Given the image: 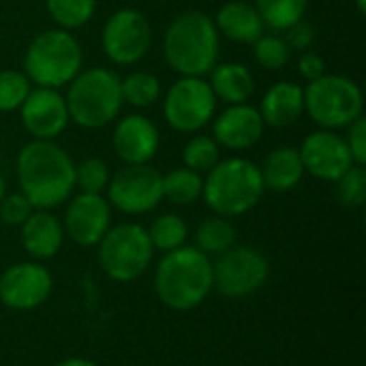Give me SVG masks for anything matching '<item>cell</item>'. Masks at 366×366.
Segmentation results:
<instances>
[{
    "mask_svg": "<svg viewBox=\"0 0 366 366\" xmlns=\"http://www.w3.org/2000/svg\"><path fill=\"white\" fill-rule=\"evenodd\" d=\"M19 193L39 210H54L75 191V163L56 142L30 139L17 152Z\"/></svg>",
    "mask_w": 366,
    "mask_h": 366,
    "instance_id": "obj_1",
    "label": "cell"
},
{
    "mask_svg": "<svg viewBox=\"0 0 366 366\" xmlns=\"http://www.w3.org/2000/svg\"><path fill=\"white\" fill-rule=\"evenodd\" d=\"M221 34L214 19L204 11L176 15L163 34V56L180 77H204L219 62Z\"/></svg>",
    "mask_w": 366,
    "mask_h": 366,
    "instance_id": "obj_2",
    "label": "cell"
},
{
    "mask_svg": "<svg viewBox=\"0 0 366 366\" xmlns=\"http://www.w3.org/2000/svg\"><path fill=\"white\" fill-rule=\"evenodd\" d=\"M214 290L212 262L195 247L163 253L154 270L157 298L172 311H191L208 300Z\"/></svg>",
    "mask_w": 366,
    "mask_h": 366,
    "instance_id": "obj_3",
    "label": "cell"
},
{
    "mask_svg": "<svg viewBox=\"0 0 366 366\" xmlns=\"http://www.w3.org/2000/svg\"><path fill=\"white\" fill-rule=\"evenodd\" d=\"M264 191L259 165L244 157H229L206 174L202 199L214 214L232 219L253 210Z\"/></svg>",
    "mask_w": 366,
    "mask_h": 366,
    "instance_id": "obj_4",
    "label": "cell"
},
{
    "mask_svg": "<svg viewBox=\"0 0 366 366\" xmlns=\"http://www.w3.org/2000/svg\"><path fill=\"white\" fill-rule=\"evenodd\" d=\"M69 120L81 129H103L120 116L124 105L120 77L105 66L81 69L66 86Z\"/></svg>",
    "mask_w": 366,
    "mask_h": 366,
    "instance_id": "obj_5",
    "label": "cell"
},
{
    "mask_svg": "<svg viewBox=\"0 0 366 366\" xmlns=\"http://www.w3.org/2000/svg\"><path fill=\"white\" fill-rule=\"evenodd\" d=\"M84 69V49L73 32L49 28L32 36L24 51V73L30 84L41 88L69 86Z\"/></svg>",
    "mask_w": 366,
    "mask_h": 366,
    "instance_id": "obj_6",
    "label": "cell"
},
{
    "mask_svg": "<svg viewBox=\"0 0 366 366\" xmlns=\"http://www.w3.org/2000/svg\"><path fill=\"white\" fill-rule=\"evenodd\" d=\"M365 112L360 86L345 75H322L305 88V114L328 131L347 129Z\"/></svg>",
    "mask_w": 366,
    "mask_h": 366,
    "instance_id": "obj_7",
    "label": "cell"
},
{
    "mask_svg": "<svg viewBox=\"0 0 366 366\" xmlns=\"http://www.w3.org/2000/svg\"><path fill=\"white\" fill-rule=\"evenodd\" d=\"M97 247L103 272L116 283H131L139 279L154 257L148 229L139 223L112 225Z\"/></svg>",
    "mask_w": 366,
    "mask_h": 366,
    "instance_id": "obj_8",
    "label": "cell"
},
{
    "mask_svg": "<svg viewBox=\"0 0 366 366\" xmlns=\"http://www.w3.org/2000/svg\"><path fill=\"white\" fill-rule=\"evenodd\" d=\"M217 97L204 77H178L163 97V116L178 133H195L212 122Z\"/></svg>",
    "mask_w": 366,
    "mask_h": 366,
    "instance_id": "obj_9",
    "label": "cell"
},
{
    "mask_svg": "<svg viewBox=\"0 0 366 366\" xmlns=\"http://www.w3.org/2000/svg\"><path fill=\"white\" fill-rule=\"evenodd\" d=\"M152 45V26L137 9L124 6L107 17L101 30V47L109 62L133 66L146 58Z\"/></svg>",
    "mask_w": 366,
    "mask_h": 366,
    "instance_id": "obj_10",
    "label": "cell"
},
{
    "mask_svg": "<svg viewBox=\"0 0 366 366\" xmlns=\"http://www.w3.org/2000/svg\"><path fill=\"white\" fill-rule=\"evenodd\" d=\"M270 264L253 247H232L212 264L214 290L225 298H247L268 281Z\"/></svg>",
    "mask_w": 366,
    "mask_h": 366,
    "instance_id": "obj_11",
    "label": "cell"
},
{
    "mask_svg": "<svg viewBox=\"0 0 366 366\" xmlns=\"http://www.w3.org/2000/svg\"><path fill=\"white\" fill-rule=\"evenodd\" d=\"M107 202L124 214L152 212L163 199V176L150 165H124L107 182Z\"/></svg>",
    "mask_w": 366,
    "mask_h": 366,
    "instance_id": "obj_12",
    "label": "cell"
},
{
    "mask_svg": "<svg viewBox=\"0 0 366 366\" xmlns=\"http://www.w3.org/2000/svg\"><path fill=\"white\" fill-rule=\"evenodd\" d=\"M54 290V277L41 262H19L0 274V302L13 311L41 307Z\"/></svg>",
    "mask_w": 366,
    "mask_h": 366,
    "instance_id": "obj_13",
    "label": "cell"
},
{
    "mask_svg": "<svg viewBox=\"0 0 366 366\" xmlns=\"http://www.w3.org/2000/svg\"><path fill=\"white\" fill-rule=\"evenodd\" d=\"M298 152L305 165V174L326 182H337L354 165L345 137L328 129L309 133L302 139Z\"/></svg>",
    "mask_w": 366,
    "mask_h": 366,
    "instance_id": "obj_14",
    "label": "cell"
},
{
    "mask_svg": "<svg viewBox=\"0 0 366 366\" xmlns=\"http://www.w3.org/2000/svg\"><path fill=\"white\" fill-rule=\"evenodd\" d=\"M62 227L64 236H69L77 247H97L112 227V206L97 193H79L69 197Z\"/></svg>",
    "mask_w": 366,
    "mask_h": 366,
    "instance_id": "obj_15",
    "label": "cell"
},
{
    "mask_svg": "<svg viewBox=\"0 0 366 366\" xmlns=\"http://www.w3.org/2000/svg\"><path fill=\"white\" fill-rule=\"evenodd\" d=\"M24 131L32 139L54 142L71 122L64 94L56 88H32L19 107Z\"/></svg>",
    "mask_w": 366,
    "mask_h": 366,
    "instance_id": "obj_16",
    "label": "cell"
},
{
    "mask_svg": "<svg viewBox=\"0 0 366 366\" xmlns=\"http://www.w3.org/2000/svg\"><path fill=\"white\" fill-rule=\"evenodd\" d=\"M112 144L124 165H146L157 157L161 135L150 118L144 114H129L116 122Z\"/></svg>",
    "mask_w": 366,
    "mask_h": 366,
    "instance_id": "obj_17",
    "label": "cell"
},
{
    "mask_svg": "<svg viewBox=\"0 0 366 366\" xmlns=\"http://www.w3.org/2000/svg\"><path fill=\"white\" fill-rule=\"evenodd\" d=\"M264 120L259 109L249 103L227 105L217 118H212V139L219 148H227L232 152L253 148L264 135Z\"/></svg>",
    "mask_w": 366,
    "mask_h": 366,
    "instance_id": "obj_18",
    "label": "cell"
},
{
    "mask_svg": "<svg viewBox=\"0 0 366 366\" xmlns=\"http://www.w3.org/2000/svg\"><path fill=\"white\" fill-rule=\"evenodd\" d=\"M257 109L266 127L287 129L305 116V88L296 81H277L264 92Z\"/></svg>",
    "mask_w": 366,
    "mask_h": 366,
    "instance_id": "obj_19",
    "label": "cell"
},
{
    "mask_svg": "<svg viewBox=\"0 0 366 366\" xmlns=\"http://www.w3.org/2000/svg\"><path fill=\"white\" fill-rule=\"evenodd\" d=\"M19 229H21V244L26 253L39 262L51 259L62 249L64 227L62 221L51 210L34 208Z\"/></svg>",
    "mask_w": 366,
    "mask_h": 366,
    "instance_id": "obj_20",
    "label": "cell"
},
{
    "mask_svg": "<svg viewBox=\"0 0 366 366\" xmlns=\"http://www.w3.org/2000/svg\"><path fill=\"white\" fill-rule=\"evenodd\" d=\"M212 19H214L219 34L229 39L232 43L253 45L264 34V21L255 4L247 0H229L221 4Z\"/></svg>",
    "mask_w": 366,
    "mask_h": 366,
    "instance_id": "obj_21",
    "label": "cell"
},
{
    "mask_svg": "<svg viewBox=\"0 0 366 366\" xmlns=\"http://www.w3.org/2000/svg\"><path fill=\"white\" fill-rule=\"evenodd\" d=\"M259 174L268 191H274V193L292 191L305 178V165H302L298 148L279 146L270 150L264 163L259 165Z\"/></svg>",
    "mask_w": 366,
    "mask_h": 366,
    "instance_id": "obj_22",
    "label": "cell"
},
{
    "mask_svg": "<svg viewBox=\"0 0 366 366\" xmlns=\"http://www.w3.org/2000/svg\"><path fill=\"white\" fill-rule=\"evenodd\" d=\"M208 75V86L212 94L217 97V101H223L227 105L247 103L255 90V77L242 62H217Z\"/></svg>",
    "mask_w": 366,
    "mask_h": 366,
    "instance_id": "obj_23",
    "label": "cell"
},
{
    "mask_svg": "<svg viewBox=\"0 0 366 366\" xmlns=\"http://www.w3.org/2000/svg\"><path fill=\"white\" fill-rule=\"evenodd\" d=\"M204 178L189 167H176L163 176V199L174 206H191L202 197Z\"/></svg>",
    "mask_w": 366,
    "mask_h": 366,
    "instance_id": "obj_24",
    "label": "cell"
},
{
    "mask_svg": "<svg viewBox=\"0 0 366 366\" xmlns=\"http://www.w3.org/2000/svg\"><path fill=\"white\" fill-rule=\"evenodd\" d=\"M236 244V227L227 217H210L195 232V249L210 255H221Z\"/></svg>",
    "mask_w": 366,
    "mask_h": 366,
    "instance_id": "obj_25",
    "label": "cell"
},
{
    "mask_svg": "<svg viewBox=\"0 0 366 366\" xmlns=\"http://www.w3.org/2000/svg\"><path fill=\"white\" fill-rule=\"evenodd\" d=\"M253 4L264 21V28L285 32L294 24L302 21L309 0H255Z\"/></svg>",
    "mask_w": 366,
    "mask_h": 366,
    "instance_id": "obj_26",
    "label": "cell"
},
{
    "mask_svg": "<svg viewBox=\"0 0 366 366\" xmlns=\"http://www.w3.org/2000/svg\"><path fill=\"white\" fill-rule=\"evenodd\" d=\"M122 101L135 109L152 107L161 99V81L150 71H131L127 77H120Z\"/></svg>",
    "mask_w": 366,
    "mask_h": 366,
    "instance_id": "obj_27",
    "label": "cell"
},
{
    "mask_svg": "<svg viewBox=\"0 0 366 366\" xmlns=\"http://www.w3.org/2000/svg\"><path fill=\"white\" fill-rule=\"evenodd\" d=\"M148 238H150L154 251L169 253L174 249H180V247H184V242L189 238L187 221L174 212H165L152 221V225L148 229Z\"/></svg>",
    "mask_w": 366,
    "mask_h": 366,
    "instance_id": "obj_28",
    "label": "cell"
},
{
    "mask_svg": "<svg viewBox=\"0 0 366 366\" xmlns=\"http://www.w3.org/2000/svg\"><path fill=\"white\" fill-rule=\"evenodd\" d=\"M45 6L56 28L73 32L92 19L97 0H45Z\"/></svg>",
    "mask_w": 366,
    "mask_h": 366,
    "instance_id": "obj_29",
    "label": "cell"
},
{
    "mask_svg": "<svg viewBox=\"0 0 366 366\" xmlns=\"http://www.w3.org/2000/svg\"><path fill=\"white\" fill-rule=\"evenodd\" d=\"M182 161L184 167L197 174H208L221 161V148L210 135H195L187 142L182 150Z\"/></svg>",
    "mask_w": 366,
    "mask_h": 366,
    "instance_id": "obj_30",
    "label": "cell"
},
{
    "mask_svg": "<svg viewBox=\"0 0 366 366\" xmlns=\"http://www.w3.org/2000/svg\"><path fill=\"white\" fill-rule=\"evenodd\" d=\"M253 56L257 64L266 71H281L292 60V49L279 34H262L253 43Z\"/></svg>",
    "mask_w": 366,
    "mask_h": 366,
    "instance_id": "obj_31",
    "label": "cell"
},
{
    "mask_svg": "<svg viewBox=\"0 0 366 366\" xmlns=\"http://www.w3.org/2000/svg\"><path fill=\"white\" fill-rule=\"evenodd\" d=\"M32 90L30 79L24 71L4 69L0 71V112H15Z\"/></svg>",
    "mask_w": 366,
    "mask_h": 366,
    "instance_id": "obj_32",
    "label": "cell"
},
{
    "mask_svg": "<svg viewBox=\"0 0 366 366\" xmlns=\"http://www.w3.org/2000/svg\"><path fill=\"white\" fill-rule=\"evenodd\" d=\"M109 182V167L103 159L88 157L79 165H75V187L79 193H97L103 195Z\"/></svg>",
    "mask_w": 366,
    "mask_h": 366,
    "instance_id": "obj_33",
    "label": "cell"
},
{
    "mask_svg": "<svg viewBox=\"0 0 366 366\" xmlns=\"http://www.w3.org/2000/svg\"><path fill=\"white\" fill-rule=\"evenodd\" d=\"M337 197L345 208H360L366 202V169L354 163L337 180Z\"/></svg>",
    "mask_w": 366,
    "mask_h": 366,
    "instance_id": "obj_34",
    "label": "cell"
},
{
    "mask_svg": "<svg viewBox=\"0 0 366 366\" xmlns=\"http://www.w3.org/2000/svg\"><path fill=\"white\" fill-rule=\"evenodd\" d=\"M34 206L21 193H9L0 199V221L9 227H21Z\"/></svg>",
    "mask_w": 366,
    "mask_h": 366,
    "instance_id": "obj_35",
    "label": "cell"
},
{
    "mask_svg": "<svg viewBox=\"0 0 366 366\" xmlns=\"http://www.w3.org/2000/svg\"><path fill=\"white\" fill-rule=\"evenodd\" d=\"M347 148L352 152L354 163L365 165L366 163V118L360 116L358 120H354L347 127V135H345Z\"/></svg>",
    "mask_w": 366,
    "mask_h": 366,
    "instance_id": "obj_36",
    "label": "cell"
},
{
    "mask_svg": "<svg viewBox=\"0 0 366 366\" xmlns=\"http://www.w3.org/2000/svg\"><path fill=\"white\" fill-rule=\"evenodd\" d=\"M285 43L290 45L292 51H309L313 41H315V30L307 21H298L292 28L285 30Z\"/></svg>",
    "mask_w": 366,
    "mask_h": 366,
    "instance_id": "obj_37",
    "label": "cell"
},
{
    "mask_svg": "<svg viewBox=\"0 0 366 366\" xmlns=\"http://www.w3.org/2000/svg\"><path fill=\"white\" fill-rule=\"evenodd\" d=\"M298 73L300 77H305L307 81H315L322 75H326V62L320 54L315 51H305L298 58Z\"/></svg>",
    "mask_w": 366,
    "mask_h": 366,
    "instance_id": "obj_38",
    "label": "cell"
},
{
    "mask_svg": "<svg viewBox=\"0 0 366 366\" xmlns=\"http://www.w3.org/2000/svg\"><path fill=\"white\" fill-rule=\"evenodd\" d=\"M54 366H97L92 360H88V358H64V360H60V362H56Z\"/></svg>",
    "mask_w": 366,
    "mask_h": 366,
    "instance_id": "obj_39",
    "label": "cell"
},
{
    "mask_svg": "<svg viewBox=\"0 0 366 366\" xmlns=\"http://www.w3.org/2000/svg\"><path fill=\"white\" fill-rule=\"evenodd\" d=\"M6 195V182H4V178H2V174H0V199Z\"/></svg>",
    "mask_w": 366,
    "mask_h": 366,
    "instance_id": "obj_40",
    "label": "cell"
},
{
    "mask_svg": "<svg viewBox=\"0 0 366 366\" xmlns=\"http://www.w3.org/2000/svg\"><path fill=\"white\" fill-rule=\"evenodd\" d=\"M354 4H356V9H358L360 13H365L366 11V0H354Z\"/></svg>",
    "mask_w": 366,
    "mask_h": 366,
    "instance_id": "obj_41",
    "label": "cell"
}]
</instances>
